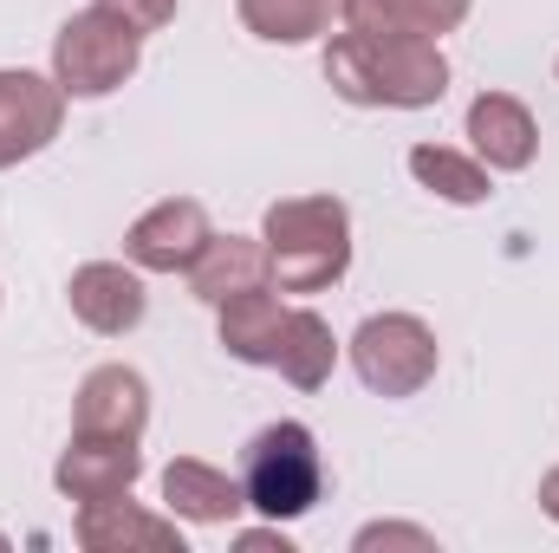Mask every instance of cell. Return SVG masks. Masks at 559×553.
Instances as JSON below:
<instances>
[{
    "label": "cell",
    "instance_id": "cell-10",
    "mask_svg": "<svg viewBox=\"0 0 559 553\" xmlns=\"http://www.w3.org/2000/svg\"><path fill=\"white\" fill-rule=\"evenodd\" d=\"M462 138L475 143V156H481L495 176H521V169H534V156H540V125H534V111H527L514 92H481V98L468 105Z\"/></svg>",
    "mask_w": 559,
    "mask_h": 553
},
{
    "label": "cell",
    "instance_id": "cell-15",
    "mask_svg": "<svg viewBox=\"0 0 559 553\" xmlns=\"http://www.w3.org/2000/svg\"><path fill=\"white\" fill-rule=\"evenodd\" d=\"M286 299H274V286H248L235 299L215 306V339L235 365H267L274 372L280 358V332H286Z\"/></svg>",
    "mask_w": 559,
    "mask_h": 553
},
{
    "label": "cell",
    "instance_id": "cell-20",
    "mask_svg": "<svg viewBox=\"0 0 559 553\" xmlns=\"http://www.w3.org/2000/svg\"><path fill=\"white\" fill-rule=\"evenodd\" d=\"M352 548L371 553V548H417V553H436V534L429 528H404V521H371L352 534Z\"/></svg>",
    "mask_w": 559,
    "mask_h": 553
},
{
    "label": "cell",
    "instance_id": "cell-21",
    "mask_svg": "<svg viewBox=\"0 0 559 553\" xmlns=\"http://www.w3.org/2000/svg\"><path fill=\"white\" fill-rule=\"evenodd\" d=\"M105 13H118L124 26H138V33H163L169 20H176V7L182 0H98Z\"/></svg>",
    "mask_w": 559,
    "mask_h": 553
},
{
    "label": "cell",
    "instance_id": "cell-6",
    "mask_svg": "<svg viewBox=\"0 0 559 553\" xmlns=\"http://www.w3.org/2000/svg\"><path fill=\"white\" fill-rule=\"evenodd\" d=\"M66 92L59 79L46 72H26V66H0V169L39 156L46 143L66 131Z\"/></svg>",
    "mask_w": 559,
    "mask_h": 553
},
{
    "label": "cell",
    "instance_id": "cell-17",
    "mask_svg": "<svg viewBox=\"0 0 559 553\" xmlns=\"http://www.w3.org/2000/svg\"><path fill=\"white\" fill-rule=\"evenodd\" d=\"M332 365H338L332 326H325L312 306H293V313H286V332H280L274 372L293 385V391H325V385H332Z\"/></svg>",
    "mask_w": 559,
    "mask_h": 553
},
{
    "label": "cell",
    "instance_id": "cell-13",
    "mask_svg": "<svg viewBox=\"0 0 559 553\" xmlns=\"http://www.w3.org/2000/svg\"><path fill=\"white\" fill-rule=\"evenodd\" d=\"M163 502H169L176 521L222 528V521H235V515L248 508V489H241V475H228V469H215V462H202V456H176V462L163 469Z\"/></svg>",
    "mask_w": 559,
    "mask_h": 553
},
{
    "label": "cell",
    "instance_id": "cell-16",
    "mask_svg": "<svg viewBox=\"0 0 559 553\" xmlns=\"http://www.w3.org/2000/svg\"><path fill=\"white\" fill-rule=\"evenodd\" d=\"M248 286H267V242L261 235H209V248L189 268V293L202 306H222Z\"/></svg>",
    "mask_w": 559,
    "mask_h": 553
},
{
    "label": "cell",
    "instance_id": "cell-12",
    "mask_svg": "<svg viewBox=\"0 0 559 553\" xmlns=\"http://www.w3.org/2000/svg\"><path fill=\"white\" fill-rule=\"evenodd\" d=\"M72 534H79V548L85 553H182V528H176V515H150L138 508L131 495H111V502H85L79 508V521H72Z\"/></svg>",
    "mask_w": 559,
    "mask_h": 553
},
{
    "label": "cell",
    "instance_id": "cell-5",
    "mask_svg": "<svg viewBox=\"0 0 559 553\" xmlns=\"http://www.w3.org/2000/svg\"><path fill=\"white\" fill-rule=\"evenodd\" d=\"M352 372L371 398H417L423 385L436 378L442 365V345H436V326L417 313H371L358 332H352Z\"/></svg>",
    "mask_w": 559,
    "mask_h": 553
},
{
    "label": "cell",
    "instance_id": "cell-3",
    "mask_svg": "<svg viewBox=\"0 0 559 553\" xmlns=\"http://www.w3.org/2000/svg\"><path fill=\"white\" fill-rule=\"evenodd\" d=\"M241 489H248V508L267 515V521H299L325 502V456H319V436L293 416H280L267 430L248 436L241 449Z\"/></svg>",
    "mask_w": 559,
    "mask_h": 553
},
{
    "label": "cell",
    "instance_id": "cell-8",
    "mask_svg": "<svg viewBox=\"0 0 559 553\" xmlns=\"http://www.w3.org/2000/svg\"><path fill=\"white\" fill-rule=\"evenodd\" d=\"M66 299H72V319L98 339H124L138 332L143 313H150V293H143V268L131 261H85L66 280Z\"/></svg>",
    "mask_w": 559,
    "mask_h": 553
},
{
    "label": "cell",
    "instance_id": "cell-4",
    "mask_svg": "<svg viewBox=\"0 0 559 553\" xmlns=\"http://www.w3.org/2000/svg\"><path fill=\"white\" fill-rule=\"evenodd\" d=\"M138 66H143V33L124 26L118 13H105L98 0L52 33V79H59L66 98H111L118 85L138 79Z\"/></svg>",
    "mask_w": 559,
    "mask_h": 553
},
{
    "label": "cell",
    "instance_id": "cell-7",
    "mask_svg": "<svg viewBox=\"0 0 559 553\" xmlns=\"http://www.w3.org/2000/svg\"><path fill=\"white\" fill-rule=\"evenodd\" d=\"M209 209L195 196H163L156 209H143L124 235V261L143 274H189L195 255L209 248Z\"/></svg>",
    "mask_w": 559,
    "mask_h": 553
},
{
    "label": "cell",
    "instance_id": "cell-11",
    "mask_svg": "<svg viewBox=\"0 0 559 553\" xmlns=\"http://www.w3.org/2000/svg\"><path fill=\"white\" fill-rule=\"evenodd\" d=\"M72 430L143 443V430H150V385H143V372H131V365H98V372H85V385H79V398H72Z\"/></svg>",
    "mask_w": 559,
    "mask_h": 553
},
{
    "label": "cell",
    "instance_id": "cell-14",
    "mask_svg": "<svg viewBox=\"0 0 559 553\" xmlns=\"http://www.w3.org/2000/svg\"><path fill=\"white\" fill-rule=\"evenodd\" d=\"M475 0H338L345 33L365 39H442L468 20Z\"/></svg>",
    "mask_w": 559,
    "mask_h": 553
},
{
    "label": "cell",
    "instance_id": "cell-22",
    "mask_svg": "<svg viewBox=\"0 0 559 553\" xmlns=\"http://www.w3.org/2000/svg\"><path fill=\"white\" fill-rule=\"evenodd\" d=\"M235 548H241V553H293V541L280 534V521H267V528H248V534H235Z\"/></svg>",
    "mask_w": 559,
    "mask_h": 553
},
{
    "label": "cell",
    "instance_id": "cell-24",
    "mask_svg": "<svg viewBox=\"0 0 559 553\" xmlns=\"http://www.w3.org/2000/svg\"><path fill=\"white\" fill-rule=\"evenodd\" d=\"M0 548H7V534H0Z\"/></svg>",
    "mask_w": 559,
    "mask_h": 553
},
{
    "label": "cell",
    "instance_id": "cell-1",
    "mask_svg": "<svg viewBox=\"0 0 559 553\" xmlns=\"http://www.w3.org/2000/svg\"><path fill=\"white\" fill-rule=\"evenodd\" d=\"M325 85L345 105L365 111H429L449 92V59L436 39H365V33H332L325 52Z\"/></svg>",
    "mask_w": 559,
    "mask_h": 553
},
{
    "label": "cell",
    "instance_id": "cell-2",
    "mask_svg": "<svg viewBox=\"0 0 559 553\" xmlns=\"http://www.w3.org/2000/svg\"><path fill=\"white\" fill-rule=\"evenodd\" d=\"M261 242L274 293H325L352 268V209L338 196H286L267 209Z\"/></svg>",
    "mask_w": 559,
    "mask_h": 553
},
{
    "label": "cell",
    "instance_id": "cell-18",
    "mask_svg": "<svg viewBox=\"0 0 559 553\" xmlns=\"http://www.w3.org/2000/svg\"><path fill=\"white\" fill-rule=\"evenodd\" d=\"M411 176H417L429 196L455 202V209H475V202L495 196V169H488L481 156L449 150V143H417V150H411Z\"/></svg>",
    "mask_w": 559,
    "mask_h": 553
},
{
    "label": "cell",
    "instance_id": "cell-23",
    "mask_svg": "<svg viewBox=\"0 0 559 553\" xmlns=\"http://www.w3.org/2000/svg\"><path fill=\"white\" fill-rule=\"evenodd\" d=\"M540 515H547V521H559V469H547V475H540Z\"/></svg>",
    "mask_w": 559,
    "mask_h": 553
},
{
    "label": "cell",
    "instance_id": "cell-9",
    "mask_svg": "<svg viewBox=\"0 0 559 553\" xmlns=\"http://www.w3.org/2000/svg\"><path fill=\"white\" fill-rule=\"evenodd\" d=\"M143 475V449L131 436H85V430H72V443H66V456L52 462V489L66 495V502H111V495H131Z\"/></svg>",
    "mask_w": 559,
    "mask_h": 553
},
{
    "label": "cell",
    "instance_id": "cell-19",
    "mask_svg": "<svg viewBox=\"0 0 559 553\" xmlns=\"http://www.w3.org/2000/svg\"><path fill=\"white\" fill-rule=\"evenodd\" d=\"M241 26L267 46H312L319 33H332V7L338 0H235Z\"/></svg>",
    "mask_w": 559,
    "mask_h": 553
}]
</instances>
